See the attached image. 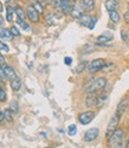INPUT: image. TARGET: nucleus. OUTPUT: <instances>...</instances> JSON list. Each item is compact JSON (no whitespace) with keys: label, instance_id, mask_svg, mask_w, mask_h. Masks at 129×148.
Returning a JSON list of instances; mask_svg holds the SVG:
<instances>
[{"label":"nucleus","instance_id":"32","mask_svg":"<svg viewBox=\"0 0 129 148\" xmlns=\"http://www.w3.org/2000/svg\"><path fill=\"white\" fill-rule=\"evenodd\" d=\"M85 66H86V64H85V63H81L76 68V72H82V71H83V69H84Z\"/></svg>","mask_w":129,"mask_h":148},{"label":"nucleus","instance_id":"9","mask_svg":"<svg viewBox=\"0 0 129 148\" xmlns=\"http://www.w3.org/2000/svg\"><path fill=\"white\" fill-rule=\"evenodd\" d=\"M26 13H27V17L30 18L31 21L38 23V20H39V12H38V11L33 7V5H32V6H27Z\"/></svg>","mask_w":129,"mask_h":148},{"label":"nucleus","instance_id":"35","mask_svg":"<svg viewBox=\"0 0 129 148\" xmlns=\"http://www.w3.org/2000/svg\"><path fill=\"white\" fill-rule=\"evenodd\" d=\"M123 18H124L126 23H128V24H129V11H127V12H126L124 16H123Z\"/></svg>","mask_w":129,"mask_h":148},{"label":"nucleus","instance_id":"20","mask_svg":"<svg viewBox=\"0 0 129 148\" xmlns=\"http://www.w3.org/2000/svg\"><path fill=\"white\" fill-rule=\"evenodd\" d=\"M14 13H16V10H13L11 6H7L6 7V19H7V21H10V23L12 21Z\"/></svg>","mask_w":129,"mask_h":148},{"label":"nucleus","instance_id":"25","mask_svg":"<svg viewBox=\"0 0 129 148\" xmlns=\"http://www.w3.org/2000/svg\"><path fill=\"white\" fill-rule=\"evenodd\" d=\"M12 110L11 109H5L4 110V115H5V120L7 121H12Z\"/></svg>","mask_w":129,"mask_h":148},{"label":"nucleus","instance_id":"1","mask_svg":"<svg viewBox=\"0 0 129 148\" xmlns=\"http://www.w3.org/2000/svg\"><path fill=\"white\" fill-rule=\"evenodd\" d=\"M107 85V78L106 77H97L93 79V82L86 87V92L88 94H96L97 91H101L103 88Z\"/></svg>","mask_w":129,"mask_h":148},{"label":"nucleus","instance_id":"5","mask_svg":"<svg viewBox=\"0 0 129 148\" xmlns=\"http://www.w3.org/2000/svg\"><path fill=\"white\" fill-rule=\"evenodd\" d=\"M80 24L82 26H85V27H89L90 30H93L95 27V24H96V18H93L88 14H83L80 19Z\"/></svg>","mask_w":129,"mask_h":148},{"label":"nucleus","instance_id":"23","mask_svg":"<svg viewBox=\"0 0 129 148\" xmlns=\"http://www.w3.org/2000/svg\"><path fill=\"white\" fill-rule=\"evenodd\" d=\"M10 109H11L13 113H18V112H19V106H18V103H17L16 101H12V102L10 103Z\"/></svg>","mask_w":129,"mask_h":148},{"label":"nucleus","instance_id":"31","mask_svg":"<svg viewBox=\"0 0 129 148\" xmlns=\"http://www.w3.org/2000/svg\"><path fill=\"white\" fill-rule=\"evenodd\" d=\"M121 37H122V40H123V42H126V43L128 42L129 38H128V34H127V31H126V30H122V31H121Z\"/></svg>","mask_w":129,"mask_h":148},{"label":"nucleus","instance_id":"13","mask_svg":"<svg viewBox=\"0 0 129 148\" xmlns=\"http://www.w3.org/2000/svg\"><path fill=\"white\" fill-rule=\"evenodd\" d=\"M104 6L108 11H114V10H119L120 4H119L117 0H106Z\"/></svg>","mask_w":129,"mask_h":148},{"label":"nucleus","instance_id":"34","mask_svg":"<svg viewBox=\"0 0 129 148\" xmlns=\"http://www.w3.org/2000/svg\"><path fill=\"white\" fill-rule=\"evenodd\" d=\"M64 63H65L67 65H71V63H72V58H71V57H65V59H64Z\"/></svg>","mask_w":129,"mask_h":148},{"label":"nucleus","instance_id":"11","mask_svg":"<svg viewBox=\"0 0 129 148\" xmlns=\"http://www.w3.org/2000/svg\"><path fill=\"white\" fill-rule=\"evenodd\" d=\"M83 7L82 5H77V4H73V7H72V11H71V16L75 18V19H80L82 16H83Z\"/></svg>","mask_w":129,"mask_h":148},{"label":"nucleus","instance_id":"17","mask_svg":"<svg viewBox=\"0 0 129 148\" xmlns=\"http://www.w3.org/2000/svg\"><path fill=\"white\" fill-rule=\"evenodd\" d=\"M12 37L13 36H12L10 30H7V29H1L0 30V39L1 40H11Z\"/></svg>","mask_w":129,"mask_h":148},{"label":"nucleus","instance_id":"21","mask_svg":"<svg viewBox=\"0 0 129 148\" xmlns=\"http://www.w3.org/2000/svg\"><path fill=\"white\" fill-rule=\"evenodd\" d=\"M18 25H19L23 30H25V31H29V30H30V25H29L26 21H25V19H19V18H18Z\"/></svg>","mask_w":129,"mask_h":148},{"label":"nucleus","instance_id":"3","mask_svg":"<svg viewBox=\"0 0 129 148\" xmlns=\"http://www.w3.org/2000/svg\"><path fill=\"white\" fill-rule=\"evenodd\" d=\"M106 64H107V62L103 58H97V59H94V60L90 62L89 65H88V70L90 72H93V73L94 72H98V71L104 69Z\"/></svg>","mask_w":129,"mask_h":148},{"label":"nucleus","instance_id":"7","mask_svg":"<svg viewBox=\"0 0 129 148\" xmlns=\"http://www.w3.org/2000/svg\"><path fill=\"white\" fill-rule=\"evenodd\" d=\"M114 39V34L109 31L104 32V33H102L101 36L97 37V45H102V46H106L108 45L109 42H111Z\"/></svg>","mask_w":129,"mask_h":148},{"label":"nucleus","instance_id":"29","mask_svg":"<svg viewBox=\"0 0 129 148\" xmlns=\"http://www.w3.org/2000/svg\"><path fill=\"white\" fill-rule=\"evenodd\" d=\"M5 78H7V77H6V75H5V70H4V66H3V64H0V79H1V81H4Z\"/></svg>","mask_w":129,"mask_h":148},{"label":"nucleus","instance_id":"22","mask_svg":"<svg viewBox=\"0 0 129 148\" xmlns=\"http://www.w3.org/2000/svg\"><path fill=\"white\" fill-rule=\"evenodd\" d=\"M68 134L70 135V136H73V135L77 134V127L75 125H70L68 127Z\"/></svg>","mask_w":129,"mask_h":148},{"label":"nucleus","instance_id":"27","mask_svg":"<svg viewBox=\"0 0 129 148\" xmlns=\"http://www.w3.org/2000/svg\"><path fill=\"white\" fill-rule=\"evenodd\" d=\"M0 50L4 51V52H8V51H10V47H8L4 42L0 40Z\"/></svg>","mask_w":129,"mask_h":148},{"label":"nucleus","instance_id":"18","mask_svg":"<svg viewBox=\"0 0 129 148\" xmlns=\"http://www.w3.org/2000/svg\"><path fill=\"white\" fill-rule=\"evenodd\" d=\"M109 12V18L113 23H119L121 17H120V13L117 12V10H114V11H108Z\"/></svg>","mask_w":129,"mask_h":148},{"label":"nucleus","instance_id":"28","mask_svg":"<svg viewBox=\"0 0 129 148\" xmlns=\"http://www.w3.org/2000/svg\"><path fill=\"white\" fill-rule=\"evenodd\" d=\"M33 7H34V8H36L38 12H39V14H40V13H43L44 8H43L42 4H39V3H34V4H33Z\"/></svg>","mask_w":129,"mask_h":148},{"label":"nucleus","instance_id":"33","mask_svg":"<svg viewBox=\"0 0 129 148\" xmlns=\"http://www.w3.org/2000/svg\"><path fill=\"white\" fill-rule=\"evenodd\" d=\"M51 1H52V4H54V6H55V7H57V8H60L62 0H51Z\"/></svg>","mask_w":129,"mask_h":148},{"label":"nucleus","instance_id":"8","mask_svg":"<svg viewBox=\"0 0 129 148\" xmlns=\"http://www.w3.org/2000/svg\"><path fill=\"white\" fill-rule=\"evenodd\" d=\"M99 135V129L98 128H90L85 132L84 134V140L86 142H91V141H95Z\"/></svg>","mask_w":129,"mask_h":148},{"label":"nucleus","instance_id":"38","mask_svg":"<svg viewBox=\"0 0 129 148\" xmlns=\"http://www.w3.org/2000/svg\"><path fill=\"white\" fill-rule=\"evenodd\" d=\"M127 148H129V140H128V142H127V146H126Z\"/></svg>","mask_w":129,"mask_h":148},{"label":"nucleus","instance_id":"12","mask_svg":"<svg viewBox=\"0 0 129 148\" xmlns=\"http://www.w3.org/2000/svg\"><path fill=\"white\" fill-rule=\"evenodd\" d=\"M81 5L85 12H90L95 8V0H82Z\"/></svg>","mask_w":129,"mask_h":148},{"label":"nucleus","instance_id":"40","mask_svg":"<svg viewBox=\"0 0 129 148\" xmlns=\"http://www.w3.org/2000/svg\"><path fill=\"white\" fill-rule=\"evenodd\" d=\"M7 1H8V0H7Z\"/></svg>","mask_w":129,"mask_h":148},{"label":"nucleus","instance_id":"4","mask_svg":"<svg viewBox=\"0 0 129 148\" xmlns=\"http://www.w3.org/2000/svg\"><path fill=\"white\" fill-rule=\"evenodd\" d=\"M120 119H121V116H119L117 114H114V116L110 119V121H109V125H108V128H107V132H106V136H107V139H109L110 136H111V134L117 129V126H119V122H120Z\"/></svg>","mask_w":129,"mask_h":148},{"label":"nucleus","instance_id":"30","mask_svg":"<svg viewBox=\"0 0 129 148\" xmlns=\"http://www.w3.org/2000/svg\"><path fill=\"white\" fill-rule=\"evenodd\" d=\"M5 100H6V94L3 89V87L0 85V101H5Z\"/></svg>","mask_w":129,"mask_h":148},{"label":"nucleus","instance_id":"36","mask_svg":"<svg viewBox=\"0 0 129 148\" xmlns=\"http://www.w3.org/2000/svg\"><path fill=\"white\" fill-rule=\"evenodd\" d=\"M0 64H3V65L5 64V57L1 53H0Z\"/></svg>","mask_w":129,"mask_h":148},{"label":"nucleus","instance_id":"10","mask_svg":"<svg viewBox=\"0 0 129 148\" xmlns=\"http://www.w3.org/2000/svg\"><path fill=\"white\" fill-rule=\"evenodd\" d=\"M73 4L71 0H62V4H60V10L64 14H71V11H72Z\"/></svg>","mask_w":129,"mask_h":148},{"label":"nucleus","instance_id":"15","mask_svg":"<svg viewBox=\"0 0 129 148\" xmlns=\"http://www.w3.org/2000/svg\"><path fill=\"white\" fill-rule=\"evenodd\" d=\"M85 104H86L88 107L97 106V96H96V94H89V96L86 97Z\"/></svg>","mask_w":129,"mask_h":148},{"label":"nucleus","instance_id":"39","mask_svg":"<svg viewBox=\"0 0 129 148\" xmlns=\"http://www.w3.org/2000/svg\"><path fill=\"white\" fill-rule=\"evenodd\" d=\"M128 5H129V1H128Z\"/></svg>","mask_w":129,"mask_h":148},{"label":"nucleus","instance_id":"37","mask_svg":"<svg viewBox=\"0 0 129 148\" xmlns=\"http://www.w3.org/2000/svg\"><path fill=\"white\" fill-rule=\"evenodd\" d=\"M5 120V115H4V112H1L0 110V122H3Z\"/></svg>","mask_w":129,"mask_h":148},{"label":"nucleus","instance_id":"19","mask_svg":"<svg viewBox=\"0 0 129 148\" xmlns=\"http://www.w3.org/2000/svg\"><path fill=\"white\" fill-rule=\"evenodd\" d=\"M4 70H5V75H6V77L7 78H14L17 75H16V72H14V70L12 69L10 65H5L4 66Z\"/></svg>","mask_w":129,"mask_h":148},{"label":"nucleus","instance_id":"16","mask_svg":"<svg viewBox=\"0 0 129 148\" xmlns=\"http://www.w3.org/2000/svg\"><path fill=\"white\" fill-rule=\"evenodd\" d=\"M11 88L13 89L14 91L20 90V88H21V81H20L19 77L16 76L14 78H12V79H11Z\"/></svg>","mask_w":129,"mask_h":148},{"label":"nucleus","instance_id":"26","mask_svg":"<svg viewBox=\"0 0 129 148\" xmlns=\"http://www.w3.org/2000/svg\"><path fill=\"white\" fill-rule=\"evenodd\" d=\"M10 31H11V33H12V36H13V37H19L20 36V31L16 26H12L10 29Z\"/></svg>","mask_w":129,"mask_h":148},{"label":"nucleus","instance_id":"14","mask_svg":"<svg viewBox=\"0 0 129 148\" xmlns=\"http://www.w3.org/2000/svg\"><path fill=\"white\" fill-rule=\"evenodd\" d=\"M127 107H128V102H127V101H121V102L119 103L117 108H116V112H115V113L117 114L119 116H122V115L124 114V112H126Z\"/></svg>","mask_w":129,"mask_h":148},{"label":"nucleus","instance_id":"24","mask_svg":"<svg viewBox=\"0 0 129 148\" xmlns=\"http://www.w3.org/2000/svg\"><path fill=\"white\" fill-rule=\"evenodd\" d=\"M16 14L19 19H25V17H26V14H25V12L20 8V7H17L16 8Z\"/></svg>","mask_w":129,"mask_h":148},{"label":"nucleus","instance_id":"2","mask_svg":"<svg viewBox=\"0 0 129 148\" xmlns=\"http://www.w3.org/2000/svg\"><path fill=\"white\" fill-rule=\"evenodd\" d=\"M123 139H124V133L122 129H116L111 136L108 139L109 141V146L110 147H116V148H120L123 147Z\"/></svg>","mask_w":129,"mask_h":148},{"label":"nucleus","instance_id":"6","mask_svg":"<svg viewBox=\"0 0 129 148\" xmlns=\"http://www.w3.org/2000/svg\"><path fill=\"white\" fill-rule=\"evenodd\" d=\"M94 117H95V113L91 112V110H86V112H83L80 114L78 121L82 123V125L85 126V125H89V123L94 120Z\"/></svg>","mask_w":129,"mask_h":148}]
</instances>
